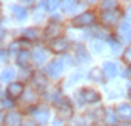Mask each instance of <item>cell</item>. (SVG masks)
Returning <instances> with one entry per match:
<instances>
[{"label": "cell", "mask_w": 131, "mask_h": 126, "mask_svg": "<svg viewBox=\"0 0 131 126\" xmlns=\"http://www.w3.org/2000/svg\"><path fill=\"white\" fill-rule=\"evenodd\" d=\"M104 126H108V124H104Z\"/></svg>", "instance_id": "obj_44"}, {"label": "cell", "mask_w": 131, "mask_h": 126, "mask_svg": "<svg viewBox=\"0 0 131 126\" xmlns=\"http://www.w3.org/2000/svg\"><path fill=\"white\" fill-rule=\"evenodd\" d=\"M126 98L129 99V103H131V86L128 88V91H126Z\"/></svg>", "instance_id": "obj_38"}, {"label": "cell", "mask_w": 131, "mask_h": 126, "mask_svg": "<svg viewBox=\"0 0 131 126\" xmlns=\"http://www.w3.org/2000/svg\"><path fill=\"white\" fill-rule=\"evenodd\" d=\"M22 39L27 42H37L40 39V30H39L37 27H27L22 32Z\"/></svg>", "instance_id": "obj_21"}, {"label": "cell", "mask_w": 131, "mask_h": 126, "mask_svg": "<svg viewBox=\"0 0 131 126\" xmlns=\"http://www.w3.org/2000/svg\"><path fill=\"white\" fill-rule=\"evenodd\" d=\"M121 57H123V61H124V64H126V66H131V44H128V46L124 47Z\"/></svg>", "instance_id": "obj_31"}, {"label": "cell", "mask_w": 131, "mask_h": 126, "mask_svg": "<svg viewBox=\"0 0 131 126\" xmlns=\"http://www.w3.org/2000/svg\"><path fill=\"white\" fill-rule=\"evenodd\" d=\"M54 106H56L57 118H61L62 121H69V119L74 116V106L66 96H61V98L54 103Z\"/></svg>", "instance_id": "obj_3"}, {"label": "cell", "mask_w": 131, "mask_h": 126, "mask_svg": "<svg viewBox=\"0 0 131 126\" xmlns=\"http://www.w3.org/2000/svg\"><path fill=\"white\" fill-rule=\"evenodd\" d=\"M76 29H86V27H91L96 24V14L93 10H86V12H81V14H77V15L72 17L71 20Z\"/></svg>", "instance_id": "obj_5"}, {"label": "cell", "mask_w": 131, "mask_h": 126, "mask_svg": "<svg viewBox=\"0 0 131 126\" xmlns=\"http://www.w3.org/2000/svg\"><path fill=\"white\" fill-rule=\"evenodd\" d=\"M97 0H84V4H96Z\"/></svg>", "instance_id": "obj_40"}, {"label": "cell", "mask_w": 131, "mask_h": 126, "mask_svg": "<svg viewBox=\"0 0 131 126\" xmlns=\"http://www.w3.org/2000/svg\"><path fill=\"white\" fill-rule=\"evenodd\" d=\"M0 109H2V99H0Z\"/></svg>", "instance_id": "obj_42"}, {"label": "cell", "mask_w": 131, "mask_h": 126, "mask_svg": "<svg viewBox=\"0 0 131 126\" xmlns=\"http://www.w3.org/2000/svg\"><path fill=\"white\" fill-rule=\"evenodd\" d=\"M72 57L71 56H59V57L52 59L50 62H47L46 67H44V74H46L47 77H50V79H59V77L62 76V74L66 72V69L69 67L71 64H72Z\"/></svg>", "instance_id": "obj_1"}, {"label": "cell", "mask_w": 131, "mask_h": 126, "mask_svg": "<svg viewBox=\"0 0 131 126\" xmlns=\"http://www.w3.org/2000/svg\"><path fill=\"white\" fill-rule=\"evenodd\" d=\"M106 44H108V47L111 49L113 56H121L124 50V44L119 40V39L116 37L114 34H109V37L106 39Z\"/></svg>", "instance_id": "obj_15"}, {"label": "cell", "mask_w": 131, "mask_h": 126, "mask_svg": "<svg viewBox=\"0 0 131 126\" xmlns=\"http://www.w3.org/2000/svg\"><path fill=\"white\" fill-rule=\"evenodd\" d=\"M47 49H49L50 52L57 54V56H64V54H67V50L71 49V40L67 37H64V35L56 37V39H52V40H49V47H47Z\"/></svg>", "instance_id": "obj_7"}, {"label": "cell", "mask_w": 131, "mask_h": 126, "mask_svg": "<svg viewBox=\"0 0 131 126\" xmlns=\"http://www.w3.org/2000/svg\"><path fill=\"white\" fill-rule=\"evenodd\" d=\"M20 101H24V104L29 108L34 106V103L37 101V91H35L34 88H25V91H24V94L20 96Z\"/></svg>", "instance_id": "obj_20"}, {"label": "cell", "mask_w": 131, "mask_h": 126, "mask_svg": "<svg viewBox=\"0 0 131 126\" xmlns=\"http://www.w3.org/2000/svg\"><path fill=\"white\" fill-rule=\"evenodd\" d=\"M72 61L76 62V64L82 66V64H88L89 61H91V56H89L88 49H86L82 44H77L76 47H74V56H72Z\"/></svg>", "instance_id": "obj_14"}, {"label": "cell", "mask_w": 131, "mask_h": 126, "mask_svg": "<svg viewBox=\"0 0 131 126\" xmlns=\"http://www.w3.org/2000/svg\"><path fill=\"white\" fill-rule=\"evenodd\" d=\"M88 79L91 81V82H96V84H103L104 81V76H103V71H101V67H93L89 69L88 72Z\"/></svg>", "instance_id": "obj_22"}, {"label": "cell", "mask_w": 131, "mask_h": 126, "mask_svg": "<svg viewBox=\"0 0 131 126\" xmlns=\"http://www.w3.org/2000/svg\"><path fill=\"white\" fill-rule=\"evenodd\" d=\"M121 76L126 81H131V66H126L124 69H121Z\"/></svg>", "instance_id": "obj_33"}, {"label": "cell", "mask_w": 131, "mask_h": 126, "mask_svg": "<svg viewBox=\"0 0 131 126\" xmlns=\"http://www.w3.org/2000/svg\"><path fill=\"white\" fill-rule=\"evenodd\" d=\"M81 77H82V74H81V72H76V74H72V76H71L69 79H67V84H69V86H72V84H76L77 81L81 79Z\"/></svg>", "instance_id": "obj_34"}, {"label": "cell", "mask_w": 131, "mask_h": 126, "mask_svg": "<svg viewBox=\"0 0 131 126\" xmlns=\"http://www.w3.org/2000/svg\"><path fill=\"white\" fill-rule=\"evenodd\" d=\"M7 59H8V52H7V49H0V62L4 64V62H7Z\"/></svg>", "instance_id": "obj_35"}, {"label": "cell", "mask_w": 131, "mask_h": 126, "mask_svg": "<svg viewBox=\"0 0 131 126\" xmlns=\"http://www.w3.org/2000/svg\"><path fill=\"white\" fill-rule=\"evenodd\" d=\"M124 17H126V20H128V22L131 24V7H129V8L126 10V14H124Z\"/></svg>", "instance_id": "obj_37"}, {"label": "cell", "mask_w": 131, "mask_h": 126, "mask_svg": "<svg viewBox=\"0 0 131 126\" xmlns=\"http://www.w3.org/2000/svg\"><path fill=\"white\" fill-rule=\"evenodd\" d=\"M52 126H64V121L61 118H54L52 119Z\"/></svg>", "instance_id": "obj_36"}, {"label": "cell", "mask_w": 131, "mask_h": 126, "mask_svg": "<svg viewBox=\"0 0 131 126\" xmlns=\"http://www.w3.org/2000/svg\"><path fill=\"white\" fill-rule=\"evenodd\" d=\"M76 5H77V0H61V8L66 12V14L74 12Z\"/></svg>", "instance_id": "obj_28"}, {"label": "cell", "mask_w": 131, "mask_h": 126, "mask_svg": "<svg viewBox=\"0 0 131 126\" xmlns=\"http://www.w3.org/2000/svg\"><path fill=\"white\" fill-rule=\"evenodd\" d=\"M116 37L119 39L123 44H131V24L128 20H121L116 27Z\"/></svg>", "instance_id": "obj_9"}, {"label": "cell", "mask_w": 131, "mask_h": 126, "mask_svg": "<svg viewBox=\"0 0 131 126\" xmlns=\"http://www.w3.org/2000/svg\"><path fill=\"white\" fill-rule=\"evenodd\" d=\"M32 62V56H30V50L29 49H20V52L15 56V64L19 66L20 69H29V66H30Z\"/></svg>", "instance_id": "obj_16"}, {"label": "cell", "mask_w": 131, "mask_h": 126, "mask_svg": "<svg viewBox=\"0 0 131 126\" xmlns=\"http://www.w3.org/2000/svg\"><path fill=\"white\" fill-rule=\"evenodd\" d=\"M30 82L35 91H44L49 88V77L44 74V71H35L30 77Z\"/></svg>", "instance_id": "obj_10"}, {"label": "cell", "mask_w": 131, "mask_h": 126, "mask_svg": "<svg viewBox=\"0 0 131 126\" xmlns=\"http://www.w3.org/2000/svg\"><path fill=\"white\" fill-rule=\"evenodd\" d=\"M114 111H116V114H118L119 123L131 121V103L129 101H121V103H118L116 108H114Z\"/></svg>", "instance_id": "obj_11"}, {"label": "cell", "mask_w": 131, "mask_h": 126, "mask_svg": "<svg viewBox=\"0 0 131 126\" xmlns=\"http://www.w3.org/2000/svg\"><path fill=\"white\" fill-rule=\"evenodd\" d=\"M103 123H106L108 126L119 124V119H118V114H116L114 108H104L103 109Z\"/></svg>", "instance_id": "obj_19"}, {"label": "cell", "mask_w": 131, "mask_h": 126, "mask_svg": "<svg viewBox=\"0 0 131 126\" xmlns=\"http://www.w3.org/2000/svg\"><path fill=\"white\" fill-rule=\"evenodd\" d=\"M12 14H14V17H15L19 22H24V20H27L29 14L27 10H25V7H22V5H12Z\"/></svg>", "instance_id": "obj_24"}, {"label": "cell", "mask_w": 131, "mask_h": 126, "mask_svg": "<svg viewBox=\"0 0 131 126\" xmlns=\"http://www.w3.org/2000/svg\"><path fill=\"white\" fill-rule=\"evenodd\" d=\"M24 2H25V4H29V5H30V4H34V0H24Z\"/></svg>", "instance_id": "obj_41"}, {"label": "cell", "mask_w": 131, "mask_h": 126, "mask_svg": "<svg viewBox=\"0 0 131 126\" xmlns=\"http://www.w3.org/2000/svg\"><path fill=\"white\" fill-rule=\"evenodd\" d=\"M118 126H131V121H128V123H119Z\"/></svg>", "instance_id": "obj_39"}, {"label": "cell", "mask_w": 131, "mask_h": 126, "mask_svg": "<svg viewBox=\"0 0 131 126\" xmlns=\"http://www.w3.org/2000/svg\"><path fill=\"white\" fill-rule=\"evenodd\" d=\"M30 56H32V62L37 66H42L47 62L49 59V49L47 47H42V46H35L34 49L30 50Z\"/></svg>", "instance_id": "obj_12"}, {"label": "cell", "mask_w": 131, "mask_h": 126, "mask_svg": "<svg viewBox=\"0 0 131 126\" xmlns=\"http://www.w3.org/2000/svg\"><path fill=\"white\" fill-rule=\"evenodd\" d=\"M67 126H88V123H86L84 116H72L69 119V124Z\"/></svg>", "instance_id": "obj_29"}, {"label": "cell", "mask_w": 131, "mask_h": 126, "mask_svg": "<svg viewBox=\"0 0 131 126\" xmlns=\"http://www.w3.org/2000/svg\"><path fill=\"white\" fill-rule=\"evenodd\" d=\"M121 17H123V12L119 8H113V10H103L99 15L101 25L104 29H111V27H118V24L121 22Z\"/></svg>", "instance_id": "obj_4"}, {"label": "cell", "mask_w": 131, "mask_h": 126, "mask_svg": "<svg viewBox=\"0 0 131 126\" xmlns=\"http://www.w3.org/2000/svg\"><path fill=\"white\" fill-rule=\"evenodd\" d=\"M104 47H106V42L101 40V39H93V40L89 42V50L93 54H103Z\"/></svg>", "instance_id": "obj_25"}, {"label": "cell", "mask_w": 131, "mask_h": 126, "mask_svg": "<svg viewBox=\"0 0 131 126\" xmlns=\"http://www.w3.org/2000/svg\"><path fill=\"white\" fill-rule=\"evenodd\" d=\"M62 35V27H61V22H50L49 25L46 27V30H44V37L52 40L56 37H61Z\"/></svg>", "instance_id": "obj_18"}, {"label": "cell", "mask_w": 131, "mask_h": 126, "mask_svg": "<svg viewBox=\"0 0 131 126\" xmlns=\"http://www.w3.org/2000/svg\"><path fill=\"white\" fill-rule=\"evenodd\" d=\"M101 8H103V10L118 8V0H103V2H101Z\"/></svg>", "instance_id": "obj_30"}, {"label": "cell", "mask_w": 131, "mask_h": 126, "mask_svg": "<svg viewBox=\"0 0 131 126\" xmlns=\"http://www.w3.org/2000/svg\"><path fill=\"white\" fill-rule=\"evenodd\" d=\"M24 91H25V86H24L22 81H12V82H8L7 86V98H10V99H20V96L24 94Z\"/></svg>", "instance_id": "obj_13"}, {"label": "cell", "mask_w": 131, "mask_h": 126, "mask_svg": "<svg viewBox=\"0 0 131 126\" xmlns=\"http://www.w3.org/2000/svg\"><path fill=\"white\" fill-rule=\"evenodd\" d=\"M5 126H24V114L15 109L8 111L5 114Z\"/></svg>", "instance_id": "obj_17"}, {"label": "cell", "mask_w": 131, "mask_h": 126, "mask_svg": "<svg viewBox=\"0 0 131 126\" xmlns=\"http://www.w3.org/2000/svg\"><path fill=\"white\" fill-rule=\"evenodd\" d=\"M40 7H44L47 12H52L54 14L61 7V0H44V4H40Z\"/></svg>", "instance_id": "obj_26"}, {"label": "cell", "mask_w": 131, "mask_h": 126, "mask_svg": "<svg viewBox=\"0 0 131 126\" xmlns=\"http://www.w3.org/2000/svg\"><path fill=\"white\" fill-rule=\"evenodd\" d=\"M44 10H46L44 7H39L37 10L34 12V20H35V22H40V20H44Z\"/></svg>", "instance_id": "obj_32"}, {"label": "cell", "mask_w": 131, "mask_h": 126, "mask_svg": "<svg viewBox=\"0 0 131 126\" xmlns=\"http://www.w3.org/2000/svg\"><path fill=\"white\" fill-rule=\"evenodd\" d=\"M37 126H47V124H37Z\"/></svg>", "instance_id": "obj_43"}, {"label": "cell", "mask_w": 131, "mask_h": 126, "mask_svg": "<svg viewBox=\"0 0 131 126\" xmlns=\"http://www.w3.org/2000/svg\"><path fill=\"white\" fill-rule=\"evenodd\" d=\"M101 71L106 81H114L118 76H121V67L116 61H104L101 64Z\"/></svg>", "instance_id": "obj_8"}, {"label": "cell", "mask_w": 131, "mask_h": 126, "mask_svg": "<svg viewBox=\"0 0 131 126\" xmlns=\"http://www.w3.org/2000/svg\"><path fill=\"white\" fill-rule=\"evenodd\" d=\"M29 114L37 124H47L50 121V109L47 106H32L29 108Z\"/></svg>", "instance_id": "obj_6"}, {"label": "cell", "mask_w": 131, "mask_h": 126, "mask_svg": "<svg viewBox=\"0 0 131 126\" xmlns=\"http://www.w3.org/2000/svg\"><path fill=\"white\" fill-rule=\"evenodd\" d=\"M20 49H24V47H22V42H20V39H19V40H14L10 46H8V49H7L8 57H15L17 54L20 52Z\"/></svg>", "instance_id": "obj_27"}, {"label": "cell", "mask_w": 131, "mask_h": 126, "mask_svg": "<svg viewBox=\"0 0 131 126\" xmlns=\"http://www.w3.org/2000/svg\"><path fill=\"white\" fill-rule=\"evenodd\" d=\"M76 99H77V103L81 104V106H86V104H88V106H93V104L101 103L103 96H101V92L97 91L96 88L84 86V88H81L76 92Z\"/></svg>", "instance_id": "obj_2"}, {"label": "cell", "mask_w": 131, "mask_h": 126, "mask_svg": "<svg viewBox=\"0 0 131 126\" xmlns=\"http://www.w3.org/2000/svg\"><path fill=\"white\" fill-rule=\"evenodd\" d=\"M15 77H17L15 67H5L0 72V82H12V81H15Z\"/></svg>", "instance_id": "obj_23"}]
</instances>
